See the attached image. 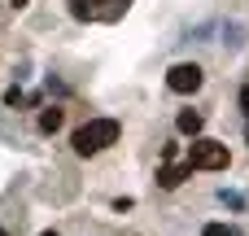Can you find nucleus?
Listing matches in <instances>:
<instances>
[{"mask_svg": "<svg viewBox=\"0 0 249 236\" xmlns=\"http://www.w3.org/2000/svg\"><path fill=\"white\" fill-rule=\"evenodd\" d=\"M184 180H193V166L184 162V166H162L158 171V188H179Z\"/></svg>", "mask_w": 249, "mask_h": 236, "instance_id": "obj_4", "label": "nucleus"}, {"mask_svg": "<svg viewBox=\"0 0 249 236\" xmlns=\"http://www.w3.org/2000/svg\"><path fill=\"white\" fill-rule=\"evenodd\" d=\"M0 236H9V232H4V228H0Z\"/></svg>", "mask_w": 249, "mask_h": 236, "instance_id": "obj_14", "label": "nucleus"}, {"mask_svg": "<svg viewBox=\"0 0 249 236\" xmlns=\"http://www.w3.org/2000/svg\"><path fill=\"white\" fill-rule=\"evenodd\" d=\"M188 166H193V171H223V166H228V145L197 136L193 149H188Z\"/></svg>", "mask_w": 249, "mask_h": 236, "instance_id": "obj_2", "label": "nucleus"}, {"mask_svg": "<svg viewBox=\"0 0 249 236\" xmlns=\"http://www.w3.org/2000/svg\"><path fill=\"white\" fill-rule=\"evenodd\" d=\"M61 123H66V114H61L57 105H48V109L39 114V131H44V136H53V131H57Z\"/></svg>", "mask_w": 249, "mask_h": 236, "instance_id": "obj_6", "label": "nucleus"}, {"mask_svg": "<svg viewBox=\"0 0 249 236\" xmlns=\"http://www.w3.org/2000/svg\"><path fill=\"white\" fill-rule=\"evenodd\" d=\"M219 197H223V206H232V210H241V206H245V201H241V193H228V188H223Z\"/></svg>", "mask_w": 249, "mask_h": 236, "instance_id": "obj_10", "label": "nucleus"}, {"mask_svg": "<svg viewBox=\"0 0 249 236\" xmlns=\"http://www.w3.org/2000/svg\"><path fill=\"white\" fill-rule=\"evenodd\" d=\"M201 83H206V70H201L197 61H179V66H171V70H166V88H171V92H179V96L197 92Z\"/></svg>", "mask_w": 249, "mask_h": 236, "instance_id": "obj_3", "label": "nucleus"}, {"mask_svg": "<svg viewBox=\"0 0 249 236\" xmlns=\"http://www.w3.org/2000/svg\"><path fill=\"white\" fill-rule=\"evenodd\" d=\"M118 136H123V127H118V118H92V123H83V127H74V136H70V145H74V153H79V158H92V153H101V149H109V145H118Z\"/></svg>", "mask_w": 249, "mask_h": 236, "instance_id": "obj_1", "label": "nucleus"}, {"mask_svg": "<svg viewBox=\"0 0 249 236\" xmlns=\"http://www.w3.org/2000/svg\"><path fill=\"white\" fill-rule=\"evenodd\" d=\"M175 127H179L184 136H193V140H197V136H201V114H197V109H184V114L175 118Z\"/></svg>", "mask_w": 249, "mask_h": 236, "instance_id": "obj_5", "label": "nucleus"}, {"mask_svg": "<svg viewBox=\"0 0 249 236\" xmlns=\"http://www.w3.org/2000/svg\"><path fill=\"white\" fill-rule=\"evenodd\" d=\"M39 236H57V232H39Z\"/></svg>", "mask_w": 249, "mask_h": 236, "instance_id": "obj_13", "label": "nucleus"}, {"mask_svg": "<svg viewBox=\"0 0 249 236\" xmlns=\"http://www.w3.org/2000/svg\"><path fill=\"white\" fill-rule=\"evenodd\" d=\"M201 236H232V228H228V223H206Z\"/></svg>", "mask_w": 249, "mask_h": 236, "instance_id": "obj_9", "label": "nucleus"}, {"mask_svg": "<svg viewBox=\"0 0 249 236\" xmlns=\"http://www.w3.org/2000/svg\"><path fill=\"white\" fill-rule=\"evenodd\" d=\"M241 109H245V118H249V83L241 88Z\"/></svg>", "mask_w": 249, "mask_h": 236, "instance_id": "obj_11", "label": "nucleus"}, {"mask_svg": "<svg viewBox=\"0 0 249 236\" xmlns=\"http://www.w3.org/2000/svg\"><path fill=\"white\" fill-rule=\"evenodd\" d=\"M22 101H26V92H22V88H9V92H4V105H9V109H18Z\"/></svg>", "mask_w": 249, "mask_h": 236, "instance_id": "obj_8", "label": "nucleus"}, {"mask_svg": "<svg viewBox=\"0 0 249 236\" xmlns=\"http://www.w3.org/2000/svg\"><path fill=\"white\" fill-rule=\"evenodd\" d=\"M9 4H13V9H26V4H31V0H9Z\"/></svg>", "mask_w": 249, "mask_h": 236, "instance_id": "obj_12", "label": "nucleus"}, {"mask_svg": "<svg viewBox=\"0 0 249 236\" xmlns=\"http://www.w3.org/2000/svg\"><path fill=\"white\" fill-rule=\"evenodd\" d=\"M70 13L83 22V18H92V0H70Z\"/></svg>", "mask_w": 249, "mask_h": 236, "instance_id": "obj_7", "label": "nucleus"}]
</instances>
